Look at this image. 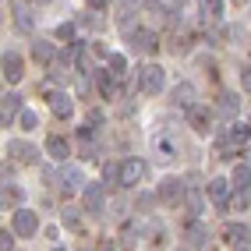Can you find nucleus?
I'll list each match as a JSON object with an SVG mask.
<instances>
[{"label":"nucleus","mask_w":251,"mask_h":251,"mask_svg":"<svg viewBox=\"0 0 251 251\" xmlns=\"http://www.w3.org/2000/svg\"><path fill=\"white\" fill-rule=\"evenodd\" d=\"M57 36H60V39H75V25H60Z\"/></svg>","instance_id":"34"},{"label":"nucleus","mask_w":251,"mask_h":251,"mask_svg":"<svg viewBox=\"0 0 251 251\" xmlns=\"http://www.w3.org/2000/svg\"><path fill=\"white\" fill-rule=\"evenodd\" d=\"M230 188H233V184H230L226 177H212V180H209V188H205V195L212 198V205H220V209H223V205L230 202Z\"/></svg>","instance_id":"8"},{"label":"nucleus","mask_w":251,"mask_h":251,"mask_svg":"<svg viewBox=\"0 0 251 251\" xmlns=\"http://www.w3.org/2000/svg\"><path fill=\"white\" fill-rule=\"evenodd\" d=\"M11 14H14V25H18L22 32H32L36 18H32V7L25 4V0H11Z\"/></svg>","instance_id":"12"},{"label":"nucleus","mask_w":251,"mask_h":251,"mask_svg":"<svg viewBox=\"0 0 251 251\" xmlns=\"http://www.w3.org/2000/svg\"><path fill=\"white\" fill-rule=\"evenodd\" d=\"M188 241H191V248H205L209 230H205L202 223H191V226H188Z\"/></svg>","instance_id":"23"},{"label":"nucleus","mask_w":251,"mask_h":251,"mask_svg":"<svg viewBox=\"0 0 251 251\" xmlns=\"http://www.w3.org/2000/svg\"><path fill=\"white\" fill-rule=\"evenodd\" d=\"M233 251H251V244H237V248H233Z\"/></svg>","instance_id":"35"},{"label":"nucleus","mask_w":251,"mask_h":251,"mask_svg":"<svg viewBox=\"0 0 251 251\" xmlns=\"http://www.w3.org/2000/svg\"><path fill=\"white\" fill-rule=\"evenodd\" d=\"M188 124L198 131V135H209V127H212V113H209V106H188Z\"/></svg>","instance_id":"9"},{"label":"nucleus","mask_w":251,"mask_h":251,"mask_svg":"<svg viewBox=\"0 0 251 251\" xmlns=\"http://www.w3.org/2000/svg\"><path fill=\"white\" fill-rule=\"evenodd\" d=\"M60 220H64V226H68V230H75V233H81V230H85V223H81V216H78L75 209H64V216H60Z\"/></svg>","instance_id":"26"},{"label":"nucleus","mask_w":251,"mask_h":251,"mask_svg":"<svg viewBox=\"0 0 251 251\" xmlns=\"http://www.w3.org/2000/svg\"><path fill=\"white\" fill-rule=\"evenodd\" d=\"M46 103H50V110H53V117H60V121H68V117L75 113V99L68 96V92H50L46 96Z\"/></svg>","instance_id":"7"},{"label":"nucleus","mask_w":251,"mask_h":251,"mask_svg":"<svg viewBox=\"0 0 251 251\" xmlns=\"http://www.w3.org/2000/svg\"><path fill=\"white\" fill-rule=\"evenodd\" d=\"M163 85H166V71L159 68V64H145V68L138 71V89L145 96H159Z\"/></svg>","instance_id":"3"},{"label":"nucleus","mask_w":251,"mask_h":251,"mask_svg":"<svg viewBox=\"0 0 251 251\" xmlns=\"http://www.w3.org/2000/svg\"><path fill=\"white\" fill-rule=\"evenodd\" d=\"M81 180H85V177H81V170H78V166H64V174H60V188L68 191V195L81 188Z\"/></svg>","instance_id":"18"},{"label":"nucleus","mask_w":251,"mask_h":251,"mask_svg":"<svg viewBox=\"0 0 251 251\" xmlns=\"http://www.w3.org/2000/svg\"><path fill=\"white\" fill-rule=\"evenodd\" d=\"M11 202H22V188H0V212L4 209H11Z\"/></svg>","instance_id":"25"},{"label":"nucleus","mask_w":251,"mask_h":251,"mask_svg":"<svg viewBox=\"0 0 251 251\" xmlns=\"http://www.w3.org/2000/svg\"><path fill=\"white\" fill-rule=\"evenodd\" d=\"M174 103H177V106H184V110L195 106V85H191V81H180V85L174 89Z\"/></svg>","instance_id":"19"},{"label":"nucleus","mask_w":251,"mask_h":251,"mask_svg":"<svg viewBox=\"0 0 251 251\" xmlns=\"http://www.w3.org/2000/svg\"><path fill=\"white\" fill-rule=\"evenodd\" d=\"M198 4H202V14L209 22H220L223 18V0H198Z\"/></svg>","instance_id":"24"},{"label":"nucleus","mask_w":251,"mask_h":251,"mask_svg":"<svg viewBox=\"0 0 251 251\" xmlns=\"http://www.w3.org/2000/svg\"><path fill=\"white\" fill-rule=\"evenodd\" d=\"M230 184H233L237 191H248V188H251V166L237 163V166H233V174H230Z\"/></svg>","instance_id":"20"},{"label":"nucleus","mask_w":251,"mask_h":251,"mask_svg":"<svg viewBox=\"0 0 251 251\" xmlns=\"http://www.w3.org/2000/svg\"><path fill=\"white\" fill-rule=\"evenodd\" d=\"M184 202H188V209H191V212L202 209V198H198V195H188V191H184Z\"/></svg>","instance_id":"32"},{"label":"nucleus","mask_w":251,"mask_h":251,"mask_svg":"<svg viewBox=\"0 0 251 251\" xmlns=\"http://www.w3.org/2000/svg\"><path fill=\"white\" fill-rule=\"evenodd\" d=\"M32 57H36V60H43V64H50V60H53V43L36 39V43H32Z\"/></svg>","instance_id":"22"},{"label":"nucleus","mask_w":251,"mask_h":251,"mask_svg":"<svg viewBox=\"0 0 251 251\" xmlns=\"http://www.w3.org/2000/svg\"><path fill=\"white\" fill-rule=\"evenodd\" d=\"M233 4H244V0H233Z\"/></svg>","instance_id":"37"},{"label":"nucleus","mask_w":251,"mask_h":251,"mask_svg":"<svg viewBox=\"0 0 251 251\" xmlns=\"http://www.w3.org/2000/svg\"><path fill=\"white\" fill-rule=\"evenodd\" d=\"M46 156H50V159H60V163H64V159L71 156V145L64 142L60 135H50V138H46Z\"/></svg>","instance_id":"15"},{"label":"nucleus","mask_w":251,"mask_h":251,"mask_svg":"<svg viewBox=\"0 0 251 251\" xmlns=\"http://www.w3.org/2000/svg\"><path fill=\"white\" fill-rule=\"evenodd\" d=\"M7 152L18 159V163H36V159H39V149H32L28 142H11Z\"/></svg>","instance_id":"17"},{"label":"nucleus","mask_w":251,"mask_h":251,"mask_svg":"<svg viewBox=\"0 0 251 251\" xmlns=\"http://www.w3.org/2000/svg\"><path fill=\"white\" fill-rule=\"evenodd\" d=\"M184 191H188V188H184L180 177H166V180L159 184V198H163V202H180Z\"/></svg>","instance_id":"13"},{"label":"nucleus","mask_w":251,"mask_h":251,"mask_svg":"<svg viewBox=\"0 0 251 251\" xmlns=\"http://www.w3.org/2000/svg\"><path fill=\"white\" fill-rule=\"evenodd\" d=\"M81 205H85V212H89V216H99V212H103V184H85Z\"/></svg>","instance_id":"10"},{"label":"nucleus","mask_w":251,"mask_h":251,"mask_svg":"<svg viewBox=\"0 0 251 251\" xmlns=\"http://www.w3.org/2000/svg\"><path fill=\"white\" fill-rule=\"evenodd\" d=\"M127 43H131V50H138V53H152V50L159 46L152 28H131L127 32Z\"/></svg>","instance_id":"6"},{"label":"nucleus","mask_w":251,"mask_h":251,"mask_svg":"<svg viewBox=\"0 0 251 251\" xmlns=\"http://www.w3.org/2000/svg\"><path fill=\"white\" fill-rule=\"evenodd\" d=\"M248 142H251V131H248V124H233L220 145H223V152H230V149H241V145H248Z\"/></svg>","instance_id":"11"},{"label":"nucleus","mask_w":251,"mask_h":251,"mask_svg":"<svg viewBox=\"0 0 251 251\" xmlns=\"http://www.w3.org/2000/svg\"><path fill=\"white\" fill-rule=\"evenodd\" d=\"M226 241L237 248V244H251V230L244 226V223H230L226 226Z\"/></svg>","instance_id":"21"},{"label":"nucleus","mask_w":251,"mask_h":251,"mask_svg":"<svg viewBox=\"0 0 251 251\" xmlns=\"http://www.w3.org/2000/svg\"><path fill=\"white\" fill-rule=\"evenodd\" d=\"M18 113H22V96H18V92H7V96H4V103H0V121L11 124Z\"/></svg>","instance_id":"14"},{"label":"nucleus","mask_w":251,"mask_h":251,"mask_svg":"<svg viewBox=\"0 0 251 251\" xmlns=\"http://www.w3.org/2000/svg\"><path fill=\"white\" fill-rule=\"evenodd\" d=\"M14 244V230H0V251H11Z\"/></svg>","instance_id":"31"},{"label":"nucleus","mask_w":251,"mask_h":251,"mask_svg":"<svg viewBox=\"0 0 251 251\" xmlns=\"http://www.w3.org/2000/svg\"><path fill=\"white\" fill-rule=\"evenodd\" d=\"M89 4H106V0H89Z\"/></svg>","instance_id":"36"},{"label":"nucleus","mask_w":251,"mask_h":251,"mask_svg":"<svg viewBox=\"0 0 251 251\" xmlns=\"http://www.w3.org/2000/svg\"><path fill=\"white\" fill-rule=\"evenodd\" d=\"M0 75H4L11 85H14V81H22V75H25V60H22V53L7 50V53L0 57Z\"/></svg>","instance_id":"5"},{"label":"nucleus","mask_w":251,"mask_h":251,"mask_svg":"<svg viewBox=\"0 0 251 251\" xmlns=\"http://www.w3.org/2000/svg\"><path fill=\"white\" fill-rule=\"evenodd\" d=\"M11 230H14V237H32V233L39 230V212H32V209H14Z\"/></svg>","instance_id":"4"},{"label":"nucleus","mask_w":251,"mask_h":251,"mask_svg":"<svg viewBox=\"0 0 251 251\" xmlns=\"http://www.w3.org/2000/svg\"><path fill=\"white\" fill-rule=\"evenodd\" d=\"M113 78H117L113 71H99L96 68V85H99V92H103V99H117V81Z\"/></svg>","instance_id":"16"},{"label":"nucleus","mask_w":251,"mask_h":251,"mask_svg":"<svg viewBox=\"0 0 251 251\" xmlns=\"http://www.w3.org/2000/svg\"><path fill=\"white\" fill-rule=\"evenodd\" d=\"M106 64H110V71H113L117 78H121V75L127 71V60H124L121 53H110V57H106Z\"/></svg>","instance_id":"29"},{"label":"nucleus","mask_w":251,"mask_h":251,"mask_svg":"<svg viewBox=\"0 0 251 251\" xmlns=\"http://www.w3.org/2000/svg\"><path fill=\"white\" fill-rule=\"evenodd\" d=\"M53 251H64V248H53Z\"/></svg>","instance_id":"38"},{"label":"nucleus","mask_w":251,"mask_h":251,"mask_svg":"<svg viewBox=\"0 0 251 251\" xmlns=\"http://www.w3.org/2000/svg\"><path fill=\"white\" fill-rule=\"evenodd\" d=\"M248 131H251V124H248Z\"/></svg>","instance_id":"39"},{"label":"nucleus","mask_w":251,"mask_h":251,"mask_svg":"<svg viewBox=\"0 0 251 251\" xmlns=\"http://www.w3.org/2000/svg\"><path fill=\"white\" fill-rule=\"evenodd\" d=\"M220 110H223V113H233V110H237V96L223 92V96H220Z\"/></svg>","instance_id":"30"},{"label":"nucleus","mask_w":251,"mask_h":251,"mask_svg":"<svg viewBox=\"0 0 251 251\" xmlns=\"http://www.w3.org/2000/svg\"><path fill=\"white\" fill-rule=\"evenodd\" d=\"M36 124H39V117L32 113V110H22V113H18V127H22V131H36Z\"/></svg>","instance_id":"28"},{"label":"nucleus","mask_w":251,"mask_h":251,"mask_svg":"<svg viewBox=\"0 0 251 251\" xmlns=\"http://www.w3.org/2000/svg\"><path fill=\"white\" fill-rule=\"evenodd\" d=\"M75 68H78L81 75L92 71V68H89V50H85V46H75Z\"/></svg>","instance_id":"27"},{"label":"nucleus","mask_w":251,"mask_h":251,"mask_svg":"<svg viewBox=\"0 0 251 251\" xmlns=\"http://www.w3.org/2000/svg\"><path fill=\"white\" fill-rule=\"evenodd\" d=\"M241 89H244V92H251V64L241 71Z\"/></svg>","instance_id":"33"},{"label":"nucleus","mask_w":251,"mask_h":251,"mask_svg":"<svg viewBox=\"0 0 251 251\" xmlns=\"http://www.w3.org/2000/svg\"><path fill=\"white\" fill-rule=\"evenodd\" d=\"M177 152H180V138L174 135V127L159 124V127L152 131V156H156L159 163H166V159H174Z\"/></svg>","instance_id":"1"},{"label":"nucleus","mask_w":251,"mask_h":251,"mask_svg":"<svg viewBox=\"0 0 251 251\" xmlns=\"http://www.w3.org/2000/svg\"><path fill=\"white\" fill-rule=\"evenodd\" d=\"M145 174H149V163L142 156H131V159H124L117 166V184H121V188H135V184L145 180Z\"/></svg>","instance_id":"2"}]
</instances>
